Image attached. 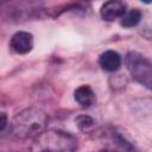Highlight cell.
<instances>
[{"mask_svg":"<svg viewBox=\"0 0 152 152\" xmlns=\"http://www.w3.org/2000/svg\"><path fill=\"white\" fill-rule=\"evenodd\" d=\"M48 124V115L45 112L37 107L25 108L19 112L12 120L8 122V133L11 137L26 140L34 139L40 135Z\"/></svg>","mask_w":152,"mask_h":152,"instance_id":"obj_1","label":"cell"},{"mask_svg":"<svg viewBox=\"0 0 152 152\" xmlns=\"http://www.w3.org/2000/svg\"><path fill=\"white\" fill-rule=\"evenodd\" d=\"M77 148V139L72 134L63 131L50 129L44 131L34 138L32 150L51 151V152H70Z\"/></svg>","mask_w":152,"mask_h":152,"instance_id":"obj_2","label":"cell"},{"mask_svg":"<svg viewBox=\"0 0 152 152\" xmlns=\"http://www.w3.org/2000/svg\"><path fill=\"white\" fill-rule=\"evenodd\" d=\"M125 65L140 86L152 90V62L137 51H128L125 56Z\"/></svg>","mask_w":152,"mask_h":152,"instance_id":"obj_3","label":"cell"},{"mask_svg":"<svg viewBox=\"0 0 152 152\" xmlns=\"http://www.w3.org/2000/svg\"><path fill=\"white\" fill-rule=\"evenodd\" d=\"M11 50L17 55H26L33 48V36L26 31L15 32L10 40Z\"/></svg>","mask_w":152,"mask_h":152,"instance_id":"obj_4","label":"cell"},{"mask_svg":"<svg viewBox=\"0 0 152 152\" xmlns=\"http://www.w3.org/2000/svg\"><path fill=\"white\" fill-rule=\"evenodd\" d=\"M126 12V5L121 0H108L100 10V15L104 21H114L121 18Z\"/></svg>","mask_w":152,"mask_h":152,"instance_id":"obj_5","label":"cell"},{"mask_svg":"<svg viewBox=\"0 0 152 152\" xmlns=\"http://www.w3.org/2000/svg\"><path fill=\"white\" fill-rule=\"evenodd\" d=\"M122 63L121 56L114 50H106L99 56V65L102 70L114 72L120 69Z\"/></svg>","mask_w":152,"mask_h":152,"instance_id":"obj_6","label":"cell"},{"mask_svg":"<svg viewBox=\"0 0 152 152\" xmlns=\"http://www.w3.org/2000/svg\"><path fill=\"white\" fill-rule=\"evenodd\" d=\"M74 99L82 108H89L95 102V93L90 86L82 84L75 89Z\"/></svg>","mask_w":152,"mask_h":152,"instance_id":"obj_7","label":"cell"},{"mask_svg":"<svg viewBox=\"0 0 152 152\" xmlns=\"http://www.w3.org/2000/svg\"><path fill=\"white\" fill-rule=\"evenodd\" d=\"M141 17H142L141 11L138 8H133L129 12H125V14L120 18V25L122 27H126V28L134 27L139 24Z\"/></svg>","mask_w":152,"mask_h":152,"instance_id":"obj_8","label":"cell"},{"mask_svg":"<svg viewBox=\"0 0 152 152\" xmlns=\"http://www.w3.org/2000/svg\"><path fill=\"white\" fill-rule=\"evenodd\" d=\"M75 122H76L77 127H78L81 131H83V132H87V131L91 129V128L94 127V125H95L94 119H93L91 116L84 115V114H83V115H78V116L76 118Z\"/></svg>","mask_w":152,"mask_h":152,"instance_id":"obj_9","label":"cell"},{"mask_svg":"<svg viewBox=\"0 0 152 152\" xmlns=\"http://www.w3.org/2000/svg\"><path fill=\"white\" fill-rule=\"evenodd\" d=\"M8 126V121H7V115L5 112L1 113V121H0V131L4 132L5 128Z\"/></svg>","mask_w":152,"mask_h":152,"instance_id":"obj_10","label":"cell"},{"mask_svg":"<svg viewBox=\"0 0 152 152\" xmlns=\"http://www.w3.org/2000/svg\"><path fill=\"white\" fill-rule=\"evenodd\" d=\"M140 1L144 4H152V0H140Z\"/></svg>","mask_w":152,"mask_h":152,"instance_id":"obj_11","label":"cell"},{"mask_svg":"<svg viewBox=\"0 0 152 152\" xmlns=\"http://www.w3.org/2000/svg\"><path fill=\"white\" fill-rule=\"evenodd\" d=\"M6 1H8V0H2V2H6Z\"/></svg>","mask_w":152,"mask_h":152,"instance_id":"obj_12","label":"cell"}]
</instances>
